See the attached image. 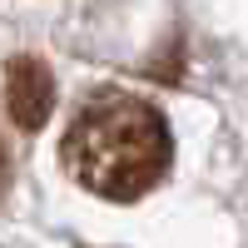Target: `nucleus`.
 Wrapping results in <instances>:
<instances>
[{"label": "nucleus", "instance_id": "nucleus-2", "mask_svg": "<svg viewBox=\"0 0 248 248\" xmlns=\"http://www.w3.org/2000/svg\"><path fill=\"white\" fill-rule=\"evenodd\" d=\"M55 105V75L40 55H15L5 65V109L20 129H40Z\"/></svg>", "mask_w": 248, "mask_h": 248}, {"label": "nucleus", "instance_id": "nucleus-3", "mask_svg": "<svg viewBox=\"0 0 248 248\" xmlns=\"http://www.w3.org/2000/svg\"><path fill=\"white\" fill-rule=\"evenodd\" d=\"M5 184H10V154H5V139H0V194H5Z\"/></svg>", "mask_w": 248, "mask_h": 248}, {"label": "nucleus", "instance_id": "nucleus-1", "mask_svg": "<svg viewBox=\"0 0 248 248\" xmlns=\"http://www.w3.org/2000/svg\"><path fill=\"white\" fill-rule=\"evenodd\" d=\"M169 159H174L169 119L129 90H94L60 139L65 174L109 203L149 194L169 174Z\"/></svg>", "mask_w": 248, "mask_h": 248}]
</instances>
